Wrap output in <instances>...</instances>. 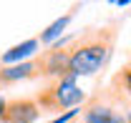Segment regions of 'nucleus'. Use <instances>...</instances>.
I'll return each instance as SVG.
<instances>
[{"mask_svg":"<svg viewBox=\"0 0 131 123\" xmlns=\"http://www.w3.org/2000/svg\"><path fill=\"white\" fill-rule=\"evenodd\" d=\"M116 30L114 28H98V30L83 33L76 43H71V58H68V73L76 78L96 76L98 70L108 63L114 50Z\"/></svg>","mask_w":131,"mask_h":123,"instance_id":"nucleus-1","label":"nucleus"},{"mask_svg":"<svg viewBox=\"0 0 131 123\" xmlns=\"http://www.w3.org/2000/svg\"><path fill=\"white\" fill-rule=\"evenodd\" d=\"M35 103L43 110H73V108H81L86 103V93L78 85V78L68 73L63 78L50 80L35 95Z\"/></svg>","mask_w":131,"mask_h":123,"instance_id":"nucleus-2","label":"nucleus"},{"mask_svg":"<svg viewBox=\"0 0 131 123\" xmlns=\"http://www.w3.org/2000/svg\"><path fill=\"white\" fill-rule=\"evenodd\" d=\"M116 93H98L91 101H86L81 116L73 123H129V110H118V103L126 101V95L114 88Z\"/></svg>","mask_w":131,"mask_h":123,"instance_id":"nucleus-3","label":"nucleus"},{"mask_svg":"<svg viewBox=\"0 0 131 123\" xmlns=\"http://www.w3.org/2000/svg\"><path fill=\"white\" fill-rule=\"evenodd\" d=\"M68 58H71V50H68V45H66V40L61 43H53V45L48 48V50H43L40 53V58H38V63H40V76L46 78H63L68 76Z\"/></svg>","mask_w":131,"mask_h":123,"instance_id":"nucleus-4","label":"nucleus"},{"mask_svg":"<svg viewBox=\"0 0 131 123\" xmlns=\"http://www.w3.org/2000/svg\"><path fill=\"white\" fill-rule=\"evenodd\" d=\"M38 116H40V106L35 103V98H15L8 101L3 123H35Z\"/></svg>","mask_w":131,"mask_h":123,"instance_id":"nucleus-5","label":"nucleus"},{"mask_svg":"<svg viewBox=\"0 0 131 123\" xmlns=\"http://www.w3.org/2000/svg\"><path fill=\"white\" fill-rule=\"evenodd\" d=\"M40 76V63L38 58L25 63H15V65H0V85H13L20 80H30V78Z\"/></svg>","mask_w":131,"mask_h":123,"instance_id":"nucleus-6","label":"nucleus"},{"mask_svg":"<svg viewBox=\"0 0 131 123\" xmlns=\"http://www.w3.org/2000/svg\"><path fill=\"white\" fill-rule=\"evenodd\" d=\"M40 48V40L38 38H30V40H23L20 45H13L10 50H5L0 55V65H15V63H25L30 60L33 55L38 53Z\"/></svg>","mask_w":131,"mask_h":123,"instance_id":"nucleus-7","label":"nucleus"},{"mask_svg":"<svg viewBox=\"0 0 131 123\" xmlns=\"http://www.w3.org/2000/svg\"><path fill=\"white\" fill-rule=\"evenodd\" d=\"M71 18H73V13H66L63 18H58L56 23H50L46 30L38 35V40H40V45H53L58 38H61V33L68 28V23H71Z\"/></svg>","mask_w":131,"mask_h":123,"instance_id":"nucleus-8","label":"nucleus"},{"mask_svg":"<svg viewBox=\"0 0 131 123\" xmlns=\"http://www.w3.org/2000/svg\"><path fill=\"white\" fill-rule=\"evenodd\" d=\"M114 88H118L124 95H131V63L114 78Z\"/></svg>","mask_w":131,"mask_h":123,"instance_id":"nucleus-9","label":"nucleus"},{"mask_svg":"<svg viewBox=\"0 0 131 123\" xmlns=\"http://www.w3.org/2000/svg\"><path fill=\"white\" fill-rule=\"evenodd\" d=\"M5 110H8V101L0 95V123H3V118H5Z\"/></svg>","mask_w":131,"mask_h":123,"instance_id":"nucleus-10","label":"nucleus"}]
</instances>
